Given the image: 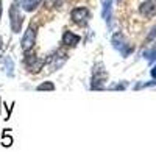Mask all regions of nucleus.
Masks as SVG:
<instances>
[{"mask_svg":"<svg viewBox=\"0 0 156 156\" xmlns=\"http://www.w3.org/2000/svg\"><path fill=\"white\" fill-rule=\"evenodd\" d=\"M108 80V72L101 62L95 64L92 69V80H90V89L92 90H101L105 89V83Z\"/></svg>","mask_w":156,"mask_h":156,"instance_id":"obj_1","label":"nucleus"},{"mask_svg":"<svg viewBox=\"0 0 156 156\" xmlns=\"http://www.w3.org/2000/svg\"><path fill=\"white\" fill-rule=\"evenodd\" d=\"M111 44H112V47H114L115 50L120 51V55H122L123 58L129 56V55L134 51V47L128 44L126 37H125L122 33H114L112 37H111Z\"/></svg>","mask_w":156,"mask_h":156,"instance_id":"obj_2","label":"nucleus"},{"mask_svg":"<svg viewBox=\"0 0 156 156\" xmlns=\"http://www.w3.org/2000/svg\"><path fill=\"white\" fill-rule=\"evenodd\" d=\"M22 23H23L22 12L19 11L17 3H12L11 8H9V25H11V30L14 31V33H20Z\"/></svg>","mask_w":156,"mask_h":156,"instance_id":"obj_3","label":"nucleus"},{"mask_svg":"<svg viewBox=\"0 0 156 156\" xmlns=\"http://www.w3.org/2000/svg\"><path fill=\"white\" fill-rule=\"evenodd\" d=\"M34 42H36V27L30 25L28 30L25 31V34L22 36V41H20L22 50L25 51V53H28V51L34 47Z\"/></svg>","mask_w":156,"mask_h":156,"instance_id":"obj_4","label":"nucleus"},{"mask_svg":"<svg viewBox=\"0 0 156 156\" xmlns=\"http://www.w3.org/2000/svg\"><path fill=\"white\" fill-rule=\"evenodd\" d=\"M70 19L76 23V25H86L89 20V11L84 6H78L75 9L70 11Z\"/></svg>","mask_w":156,"mask_h":156,"instance_id":"obj_5","label":"nucleus"},{"mask_svg":"<svg viewBox=\"0 0 156 156\" xmlns=\"http://www.w3.org/2000/svg\"><path fill=\"white\" fill-rule=\"evenodd\" d=\"M66 61H67V53H62V51H56V53H53L51 56L47 58V62H50V64H48V70H50V72H53V70L59 69Z\"/></svg>","mask_w":156,"mask_h":156,"instance_id":"obj_6","label":"nucleus"},{"mask_svg":"<svg viewBox=\"0 0 156 156\" xmlns=\"http://www.w3.org/2000/svg\"><path fill=\"white\" fill-rule=\"evenodd\" d=\"M45 62H47V58L39 59L37 56H31V55H27V58H25V66H27V69L30 72H34V73H37L41 69H44Z\"/></svg>","mask_w":156,"mask_h":156,"instance_id":"obj_7","label":"nucleus"},{"mask_svg":"<svg viewBox=\"0 0 156 156\" xmlns=\"http://www.w3.org/2000/svg\"><path fill=\"white\" fill-rule=\"evenodd\" d=\"M139 12L147 19L154 17L156 16V0H145V2H142L139 6Z\"/></svg>","mask_w":156,"mask_h":156,"instance_id":"obj_8","label":"nucleus"},{"mask_svg":"<svg viewBox=\"0 0 156 156\" xmlns=\"http://www.w3.org/2000/svg\"><path fill=\"white\" fill-rule=\"evenodd\" d=\"M80 36L72 33V31H64L62 34V44L67 45V47H76L78 44H80Z\"/></svg>","mask_w":156,"mask_h":156,"instance_id":"obj_9","label":"nucleus"},{"mask_svg":"<svg viewBox=\"0 0 156 156\" xmlns=\"http://www.w3.org/2000/svg\"><path fill=\"white\" fill-rule=\"evenodd\" d=\"M111 12H112V0H103V9L101 16L106 20L108 27H111Z\"/></svg>","mask_w":156,"mask_h":156,"instance_id":"obj_10","label":"nucleus"},{"mask_svg":"<svg viewBox=\"0 0 156 156\" xmlns=\"http://www.w3.org/2000/svg\"><path fill=\"white\" fill-rule=\"evenodd\" d=\"M41 2L42 0H22V8L25 11L31 12V11H34L39 5H41Z\"/></svg>","mask_w":156,"mask_h":156,"instance_id":"obj_11","label":"nucleus"},{"mask_svg":"<svg viewBox=\"0 0 156 156\" xmlns=\"http://www.w3.org/2000/svg\"><path fill=\"white\" fill-rule=\"evenodd\" d=\"M3 67H5V72L8 76H14V61H12L9 56H5L3 58Z\"/></svg>","mask_w":156,"mask_h":156,"instance_id":"obj_12","label":"nucleus"},{"mask_svg":"<svg viewBox=\"0 0 156 156\" xmlns=\"http://www.w3.org/2000/svg\"><path fill=\"white\" fill-rule=\"evenodd\" d=\"M142 56H144L148 62H153V61H156V45H153V47H150V48H147L144 53H142Z\"/></svg>","mask_w":156,"mask_h":156,"instance_id":"obj_13","label":"nucleus"},{"mask_svg":"<svg viewBox=\"0 0 156 156\" xmlns=\"http://www.w3.org/2000/svg\"><path fill=\"white\" fill-rule=\"evenodd\" d=\"M8 131L9 129H3V137H2V140H0V144L5 145V147H11L12 145V137L8 134Z\"/></svg>","mask_w":156,"mask_h":156,"instance_id":"obj_14","label":"nucleus"},{"mask_svg":"<svg viewBox=\"0 0 156 156\" xmlns=\"http://www.w3.org/2000/svg\"><path fill=\"white\" fill-rule=\"evenodd\" d=\"M36 89L37 90H55V84L50 83V81H45V83H41Z\"/></svg>","mask_w":156,"mask_h":156,"instance_id":"obj_15","label":"nucleus"},{"mask_svg":"<svg viewBox=\"0 0 156 156\" xmlns=\"http://www.w3.org/2000/svg\"><path fill=\"white\" fill-rule=\"evenodd\" d=\"M151 86H156V80H153V81H147V83H137V84L134 86V90L144 89V87H151Z\"/></svg>","mask_w":156,"mask_h":156,"instance_id":"obj_16","label":"nucleus"},{"mask_svg":"<svg viewBox=\"0 0 156 156\" xmlns=\"http://www.w3.org/2000/svg\"><path fill=\"white\" fill-rule=\"evenodd\" d=\"M126 86H128V83L123 81V83H119V84L109 86V89H111V90H123V89H126Z\"/></svg>","mask_w":156,"mask_h":156,"instance_id":"obj_17","label":"nucleus"},{"mask_svg":"<svg viewBox=\"0 0 156 156\" xmlns=\"http://www.w3.org/2000/svg\"><path fill=\"white\" fill-rule=\"evenodd\" d=\"M154 39H156V27H153V28H151V31L148 33V36H147V42L154 41Z\"/></svg>","mask_w":156,"mask_h":156,"instance_id":"obj_18","label":"nucleus"},{"mask_svg":"<svg viewBox=\"0 0 156 156\" xmlns=\"http://www.w3.org/2000/svg\"><path fill=\"white\" fill-rule=\"evenodd\" d=\"M3 48L5 47H3V42H2V37H0V58L3 56Z\"/></svg>","mask_w":156,"mask_h":156,"instance_id":"obj_19","label":"nucleus"},{"mask_svg":"<svg viewBox=\"0 0 156 156\" xmlns=\"http://www.w3.org/2000/svg\"><path fill=\"white\" fill-rule=\"evenodd\" d=\"M150 75H151L153 78H156V66H154V67H153V69L150 70Z\"/></svg>","mask_w":156,"mask_h":156,"instance_id":"obj_20","label":"nucleus"},{"mask_svg":"<svg viewBox=\"0 0 156 156\" xmlns=\"http://www.w3.org/2000/svg\"><path fill=\"white\" fill-rule=\"evenodd\" d=\"M0 17H2V2H0Z\"/></svg>","mask_w":156,"mask_h":156,"instance_id":"obj_21","label":"nucleus"},{"mask_svg":"<svg viewBox=\"0 0 156 156\" xmlns=\"http://www.w3.org/2000/svg\"><path fill=\"white\" fill-rule=\"evenodd\" d=\"M117 2H122V0H117Z\"/></svg>","mask_w":156,"mask_h":156,"instance_id":"obj_22","label":"nucleus"}]
</instances>
